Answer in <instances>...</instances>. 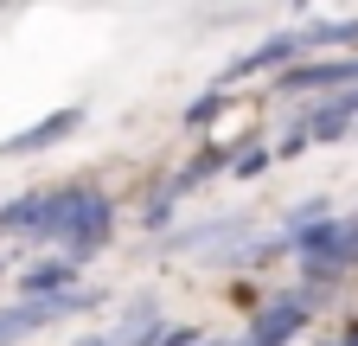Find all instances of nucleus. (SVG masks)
Wrapping results in <instances>:
<instances>
[{
  "mask_svg": "<svg viewBox=\"0 0 358 346\" xmlns=\"http://www.w3.org/2000/svg\"><path fill=\"white\" fill-rule=\"evenodd\" d=\"M77 289V263L71 256H45L20 276V301H52V295H71Z\"/></svg>",
  "mask_w": 358,
  "mask_h": 346,
  "instance_id": "8",
  "label": "nucleus"
},
{
  "mask_svg": "<svg viewBox=\"0 0 358 346\" xmlns=\"http://www.w3.org/2000/svg\"><path fill=\"white\" fill-rule=\"evenodd\" d=\"M288 250H301V263H307V282L320 289L333 282L352 256H358V219H313L288 237Z\"/></svg>",
  "mask_w": 358,
  "mask_h": 346,
  "instance_id": "2",
  "label": "nucleus"
},
{
  "mask_svg": "<svg viewBox=\"0 0 358 346\" xmlns=\"http://www.w3.org/2000/svg\"><path fill=\"white\" fill-rule=\"evenodd\" d=\"M154 346H205V333H199V327H166Z\"/></svg>",
  "mask_w": 358,
  "mask_h": 346,
  "instance_id": "12",
  "label": "nucleus"
},
{
  "mask_svg": "<svg viewBox=\"0 0 358 346\" xmlns=\"http://www.w3.org/2000/svg\"><path fill=\"white\" fill-rule=\"evenodd\" d=\"M224 97H231V90H205V97H192V103H186V128H211L217 109H224Z\"/></svg>",
  "mask_w": 358,
  "mask_h": 346,
  "instance_id": "11",
  "label": "nucleus"
},
{
  "mask_svg": "<svg viewBox=\"0 0 358 346\" xmlns=\"http://www.w3.org/2000/svg\"><path fill=\"white\" fill-rule=\"evenodd\" d=\"M38 212H45V193H20L0 205V244L7 237H38Z\"/></svg>",
  "mask_w": 358,
  "mask_h": 346,
  "instance_id": "9",
  "label": "nucleus"
},
{
  "mask_svg": "<svg viewBox=\"0 0 358 346\" xmlns=\"http://www.w3.org/2000/svg\"><path fill=\"white\" fill-rule=\"evenodd\" d=\"M345 346H358V327H352V333H345Z\"/></svg>",
  "mask_w": 358,
  "mask_h": 346,
  "instance_id": "14",
  "label": "nucleus"
},
{
  "mask_svg": "<svg viewBox=\"0 0 358 346\" xmlns=\"http://www.w3.org/2000/svg\"><path fill=\"white\" fill-rule=\"evenodd\" d=\"M217 167H224V148H199V154H192V160H186V167H179L173 180L160 186V199H148V231H154V225H166V219H173V205L186 199V193H199Z\"/></svg>",
  "mask_w": 358,
  "mask_h": 346,
  "instance_id": "5",
  "label": "nucleus"
},
{
  "mask_svg": "<svg viewBox=\"0 0 358 346\" xmlns=\"http://www.w3.org/2000/svg\"><path fill=\"white\" fill-rule=\"evenodd\" d=\"M77 128H83V109H77V103H64V109H52V116H38L32 128L7 135V141H0V160H26V154H45V148H58L64 135H77Z\"/></svg>",
  "mask_w": 358,
  "mask_h": 346,
  "instance_id": "4",
  "label": "nucleus"
},
{
  "mask_svg": "<svg viewBox=\"0 0 358 346\" xmlns=\"http://www.w3.org/2000/svg\"><path fill=\"white\" fill-rule=\"evenodd\" d=\"M307 46H301V32H282V39H262L256 52H243L237 64H224V77H217V90L224 83H237V77H250V71H275V64H288V58H301Z\"/></svg>",
  "mask_w": 358,
  "mask_h": 346,
  "instance_id": "7",
  "label": "nucleus"
},
{
  "mask_svg": "<svg viewBox=\"0 0 358 346\" xmlns=\"http://www.w3.org/2000/svg\"><path fill=\"white\" fill-rule=\"evenodd\" d=\"M109 225H115L109 193H96V186H58V193H45L38 237L64 244L71 263H77V256H90V250H103V244H109Z\"/></svg>",
  "mask_w": 358,
  "mask_h": 346,
  "instance_id": "1",
  "label": "nucleus"
},
{
  "mask_svg": "<svg viewBox=\"0 0 358 346\" xmlns=\"http://www.w3.org/2000/svg\"><path fill=\"white\" fill-rule=\"evenodd\" d=\"M262 160H268V154H262V148H250V154H237V173H262Z\"/></svg>",
  "mask_w": 358,
  "mask_h": 346,
  "instance_id": "13",
  "label": "nucleus"
},
{
  "mask_svg": "<svg viewBox=\"0 0 358 346\" xmlns=\"http://www.w3.org/2000/svg\"><path fill=\"white\" fill-rule=\"evenodd\" d=\"M301 46L320 52V46H358V20H327V26H301Z\"/></svg>",
  "mask_w": 358,
  "mask_h": 346,
  "instance_id": "10",
  "label": "nucleus"
},
{
  "mask_svg": "<svg viewBox=\"0 0 358 346\" xmlns=\"http://www.w3.org/2000/svg\"><path fill=\"white\" fill-rule=\"evenodd\" d=\"M83 308H96V289H71V295H52V301H7L0 308V346H13V340L52 327L64 314H83Z\"/></svg>",
  "mask_w": 358,
  "mask_h": 346,
  "instance_id": "3",
  "label": "nucleus"
},
{
  "mask_svg": "<svg viewBox=\"0 0 358 346\" xmlns=\"http://www.w3.org/2000/svg\"><path fill=\"white\" fill-rule=\"evenodd\" d=\"M307 308H313L307 295H275V301L250 321V333H243L237 346H288V340L307 327Z\"/></svg>",
  "mask_w": 358,
  "mask_h": 346,
  "instance_id": "6",
  "label": "nucleus"
}]
</instances>
